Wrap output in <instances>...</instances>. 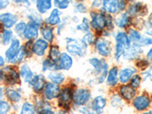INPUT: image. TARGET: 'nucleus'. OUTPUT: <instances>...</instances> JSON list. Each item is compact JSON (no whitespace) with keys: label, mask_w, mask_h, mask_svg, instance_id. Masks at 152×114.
I'll return each instance as SVG.
<instances>
[{"label":"nucleus","mask_w":152,"mask_h":114,"mask_svg":"<svg viewBox=\"0 0 152 114\" xmlns=\"http://www.w3.org/2000/svg\"><path fill=\"white\" fill-rule=\"evenodd\" d=\"M66 48L67 52L72 56L83 57L86 55L88 46L82 40L77 38L67 37L66 39Z\"/></svg>","instance_id":"nucleus-1"},{"label":"nucleus","mask_w":152,"mask_h":114,"mask_svg":"<svg viewBox=\"0 0 152 114\" xmlns=\"http://www.w3.org/2000/svg\"><path fill=\"white\" fill-rule=\"evenodd\" d=\"M91 27L96 31H103L107 28V14L104 12H91Z\"/></svg>","instance_id":"nucleus-2"},{"label":"nucleus","mask_w":152,"mask_h":114,"mask_svg":"<svg viewBox=\"0 0 152 114\" xmlns=\"http://www.w3.org/2000/svg\"><path fill=\"white\" fill-rule=\"evenodd\" d=\"M95 50L103 57H108L112 53L111 42L106 38H97L94 42Z\"/></svg>","instance_id":"nucleus-3"},{"label":"nucleus","mask_w":152,"mask_h":114,"mask_svg":"<svg viewBox=\"0 0 152 114\" xmlns=\"http://www.w3.org/2000/svg\"><path fill=\"white\" fill-rule=\"evenodd\" d=\"M91 94L88 88H78L73 94V101L77 106H84L90 100Z\"/></svg>","instance_id":"nucleus-4"},{"label":"nucleus","mask_w":152,"mask_h":114,"mask_svg":"<svg viewBox=\"0 0 152 114\" xmlns=\"http://www.w3.org/2000/svg\"><path fill=\"white\" fill-rule=\"evenodd\" d=\"M21 47L22 46L21 45V42L18 39H17V38L13 39L9 47L6 50L5 53V59H7L9 63H12V61L17 57L20 50H21Z\"/></svg>","instance_id":"nucleus-5"},{"label":"nucleus","mask_w":152,"mask_h":114,"mask_svg":"<svg viewBox=\"0 0 152 114\" xmlns=\"http://www.w3.org/2000/svg\"><path fill=\"white\" fill-rule=\"evenodd\" d=\"M19 75L14 69L5 67L1 70V80L5 81L9 85H15L19 81Z\"/></svg>","instance_id":"nucleus-6"},{"label":"nucleus","mask_w":152,"mask_h":114,"mask_svg":"<svg viewBox=\"0 0 152 114\" xmlns=\"http://www.w3.org/2000/svg\"><path fill=\"white\" fill-rule=\"evenodd\" d=\"M143 53V50L140 44L134 43L129 48L126 49L123 54V58L126 60H134L138 59Z\"/></svg>","instance_id":"nucleus-7"},{"label":"nucleus","mask_w":152,"mask_h":114,"mask_svg":"<svg viewBox=\"0 0 152 114\" xmlns=\"http://www.w3.org/2000/svg\"><path fill=\"white\" fill-rule=\"evenodd\" d=\"M126 13L131 17H135L137 15L144 16L147 13V8L141 2H136L129 6Z\"/></svg>","instance_id":"nucleus-8"},{"label":"nucleus","mask_w":152,"mask_h":114,"mask_svg":"<svg viewBox=\"0 0 152 114\" xmlns=\"http://www.w3.org/2000/svg\"><path fill=\"white\" fill-rule=\"evenodd\" d=\"M73 100V94L69 88H64L62 89L59 96V107L67 109L70 105V103Z\"/></svg>","instance_id":"nucleus-9"},{"label":"nucleus","mask_w":152,"mask_h":114,"mask_svg":"<svg viewBox=\"0 0 152 114\" xmlns=\"http://www.w3.org/2000/svg\"><path fill=\"white\" fill-rule=\"evenodd\" d=\"M0 21L2 22L4 28L10 29L15 26V24H17L18 17L15 14L6 12V13H2L0 15Z\"/></svg>","instance_id":"nucleus-10"},{"label":"nucleus","mask_w":152,"mask_h":114,"mask_svg":"<svg viewBox=\"0 0 152 114\" xmlns=\"http://www.w3.org/2000/svg\"><path fill=\"white\" fill-rule=\"evenodd\" d=\"M49 48V43L42 38H38L37 40L34 43L33 53L37 56H43L47 49Z\"/></svg>","instance_id":"nucleus-11"},{"label":"nucleus","mask_w":152,"mask_h":114,"mask_svg":"<svg viewBox=\"0 0 152 114\" xmlns=\"http://www.w3.org/2000/svg\"><path fill=\"white\" fill-rule=\"evenodd\" d=\"M60 88L53 83H47L44 88V96L49 100H53L59 96Z\"/></svg>","instance_id":"nucleus-12"},{"label":"nucleus","mask_w":152,"mask_h":114,"mask_svg":"<svg viewBox=\"0 0 152 114\" xmlns=\"http://www.w3.org/2000/svg\"><path fill=\"white\" fill-rule=\"evenodd\" d=\"M151 104V100L147 95H140L135 97L132 101V104L135 109L138 111L147 110Z\"/></svg>","instance_id":"nucleus-13"},{"label":"nucleus","mask_w":152,"mask_h":114,"mask_svg":"<svg viewBox=\"0 0 152 114\" xmlns=\"http://www.w3.org/2000/svg\"><path fill=\"white\" fill-rule=\"evenodd\" d=\"M39 27L37 24L30 21L27 25L24 34V37L28 40H32L36 39L39 35Z\"/></svg>","instance_id":"nucleus-14"},{"label":"nucleus","mask_w":152,"mask_h":114,"mask_svg":"<svg viewBox=\"0 0 152 114\" xmlns=\"http://www.w3.org/2000/svg\"><path fill=\"white\" fill-rule=\"evenodd\" d=\"M58 64H59V69L68 71L73 66L72 57L67 53H62Z\"/></svg>","instance_id":"nucleus-15"},{"label":"nucleus","mask_w":152,"mask_h":114,"mask_svg":"<svg viewBox=\"0 0 152 114\" xmlns=\"http://www.w3.org/2000/svg\"><path fill=\"white\" fill-rule=\"evenodd\" d=\"M119 0H104L102 9L108 14H116L119 11Z\"/></svg>","instance_id":"nucleus-16"},{"label":"nucleus","mask_w":152,"mask_h":114,"mask_svg":"<svg viewBox=\"0 0 152 114\" xmlns=\"http://www.w3.org/2000/svg\"><path fill=\"white\" fill-rule=\"evenodd\" d=\"M61 15L62 12L60 10L58 9H53L52 12H50V15L45 20L46 24L51 25V26H56L59 25L62 22V19H61Z\"/></svg>","instance_id":"nucleus-17"},{"label":"nucleus","mask_w":152,"mask_h":114,"mask_svg":"<svg viewBox=\"0 0 152 114\" xmlns=\"http://www.w3.org/2000/svg\"><path fill=\"white\" fill-rule=\"evenodd\" d=\"M30 85L33 88L34 90L36 92H39L43 90V88L46 86L45 78L42 75H34V78L31 80L29 82Z\"/></svg>","instance_id":"nucleus-18"},{"label":"nucleus","mask_w":152,"mask_h":114,"mask_svg":"<svg viewBox=\"0 0 152 114\" xmlns=\"http://www.w3.org/2000/svg\"><path fill=\"white\" fill-rule=\"evenodd\" d=\"M40 32L43 39L47 40L48 43H52L53 41L55 35H54L53 28L51 25H49L47 24L42 25L40 27Z\"/></svg>","instance_id":"nucleus-19"},{"label":"nucleus","mask_w":152,"mask_h":114,"mask_svg":"<svg viewBox=\"0 0 152 114\" xmlns=\"http://www.w3.org/2000/svg\"><path fill=\"white\" fill-rule=\"evenodd\" d=\"M136 70L132 68H124L121 69L119 72V81L123 84L127 83L133 75L135 74Z\"/></svg>","instance_id":"nucleus-20"},{"label":"nucleus","mask_w":152,"mask_h":114,"mask_svg":"<svg viewBox=\"0 0 152 114\" xmlns=\"http://www.w3.org/2000/svg\"><path fill=\"white\" fill-rule=\"evenodd\" d=\"M106 104H107V100L105 97L103 96H97L92 101L91 108L94 112L100 114L103 112V110L106 107Z\"/></svg>","instance_id":"nucleus-21"},{"label":"nucleus","mask_w":152,"mask_h":114,"mask_svg":"<svg viewBox=\"0 0 152 114\" xmlns=\"http://www.w3.org/2000/svg\"><path fill=\"white\" fill-rule=\"evenodd\" d=\"M115 41H116V43H119L123 45L126 49L129 48L132 46V40L126 32H123V31L118 32L116 34L115 36Z\"/></svg>","instance_id":"nucleus-22"},{"label":"nucleus","mask_w":152,"mask_h":114,"mask_svg":"<svg viewBox=\"0 0 152 114\" xmlns=\"http://www.w3.org/2000/svg\"><path fill=\"white\" fill-rule=\"evenodd\" d=\"M52 0H37L36 9L40 14L43 15L52 9Z\"/></svg>","instance_id":"nucleus-23"},{"label":"nucleus","mask_w":152,"mask_h":114,"mask_svg":"<svg viewBox=\"0 0 152 114\" xmlns=\"http://www.w3.org/2000/svg\"><path fill=\"white\" fill-rule=\"evenodd\" d=\"M132 22L131 16L129 15L127 13H122L117 16L115 20V24L119 28H126L130 25Z\"/></svg>","instance_id":"nucleus-24"},{"label":"nucleus","mask_w":152,"mask_h":114,"mask_svg":"<svg viewBox=\"0 0 152 114\" xmlns=\"http://www.w3.org/2000/svg\"><path fill=\"white\" fill-rule=\"evenodd\" d=\"M119 94L125 100H131L135 97L136 91H135V88L132 86L124 85V86L120 87L119 88Z\"/></svg>","instance_id":"nucleus-25"},{"label":"nucleus","mask_w":152,"mask_h":114,"mask_svg":"<svg viewBox=\"0 0 152 114\" xmlns=\"http://www.w3.org/2000/svg\"><path fill=\"white\" fill-rule=\"evenodd\" d=\"M20 75L23 78L24 81L27 83H29L31 80L34 78V73L31 70V69L30 68V66L28 64H24L22 65L21 68V70H20Z\"/></svg>","instance_id":"nucleus-26"},{"label":"nucleus","mask_w":152,"mask_h":114,"mask_svg":"<svg viewBox=\"0 0 152 114\" xmlns=\"http://www.w3.org/2000/svg\"><path fill=\"white\" fill-rule=\"evenodd\" d=\"M118 78H119L118 69L116 66H115V67L112 68L108 72L107 77V83L110 86H115L118 82Z\"/></svg>","instance_id":"nucleus-27"},{"label":"nucleus","mask_w":152,"mask_h":114,"mask_svg":"<svg viewBox=\"0 0 152 114\" xmlns=\"http://www.w3.org/2000/svg\"><path fill=\"white\" fill-rule=\"evenodd\" d=\"M88 62H89L90 65H91L93 66V68L94 69L95 72L97 73V74H100L101 73L104 66L107 63L106 62L98 59L97 57H92V58L89 59Z\"/></svg>","instance_id":"nucleus-28"},{"label":"nucleus","mask_w":152,"mask_h":114,"mask_svg":"<svg viewBox=\"0 0 152 114\" xmlns=\"http://www.w3.org/2000/svg\"><path fill=\"white\" fill-rule=\"evenodd\" d=\"M47 78L52 83L56 84L57 85L63 83V81H65L64 75L62 74V73L57 72L56 71L51 72L49 73Z\"/></svg>","instance_id":"nucleus-29"},{"label":"nucleus","mask_w":152,"mask_h":114,"mask_svg":"<svg viewBox=\"0 0 152 114\" xmlns=\"http://www.w3.org/2000/svg\"><path fill=\"white\" fill-rule=\"evenodd\" d=\"M58 71L59 70V66L58 63L53 62L50 59H46L42 62V71Z\"/></svg>","instance_id":"nucleus-30"},{"label":"nucleus","mask_w":152,"mask_h":114,"mask_svg":"<svg viewBox=\"0 0 152 114\" xmlns=\"http://www.w3.org/2000/svg\"><path fill=\"white\" fill-rule=\"evenodd\" d=\"M12 40H13V32L10 29L4 28L2 31V37H1L2 45L7 46L11 44Z\"/></svg>","instance_id":"nucleus-31"},{"label":"nucleus","mask_w":152,"mask_h":114,"mask_svg":"<svg viewBox=\"0 0 152 114\" xmlns=\"http://www.w3.org/2000/svg\"><path fill=\"white\" fill-rule=\"evenodd\" d=\"M61 52L59 50V47L57 45H52L50 48V51H49L48 57L49 59H50L53 62L58 63L59 60V58L61 56Z\"/></svg>","instance_id":"nucleus-32"},{"label":"nucleus","mask_w":152,"mask_h":114,"mask_svg":"<svg viewBox=\"0 0 152 114\" xmlns=\"http://www.w3.org/2000/svg\"><path fill=\"white\" fill-rule=\"evenodd\" d=\"M5 95L7 96L9 100H10L12 102L14 103L19 102L21 98V94L18 92L17 91L14 90V89H8L5 91Z\"/></svg>","instance_id":"nucleus-33"},{"label":"nucleus","mask_w":152,"mask_h":114,"mask_svg":"<svg viewBox=\"0 0 152 114\" xmlns=\"http://www.w3.org/2000/svg\"><path fill=\"white\" fill-rule=\"evenodd\" d=\"M129 36L132 41H133L135 43H140V41L143 38L140 32L137 31V30L134 29V28H132V29L129 30Z\"/></svg>","instance_id":"nucleus-34"},{"label":"nucleus","mask_w":152,"mask_h":114,"mask_svg":"<svg viewBox=\"0 0 152 114\" xmlns=\"http://www.w3.org/2000/svg\"><path fill=\"white\" fill-rule=\"evenodd\" d=\"M91 28V23L89 22V20H88L87 18H84L82 19V21H81V24H78L77 27H76V29L78 31H82V32H89Z\"/></svg>","instance_id":"nucleus-35"},{"label":"nucleus","mask_w":152,"mask_h":114,"mask_svg":"<svg viewBox=\"0 0 152 114\" xmlns=\"http://www.w3.org/2000/svg\"><path fill=\"white\" fill-rule=\"evenodd\" d=\"M27 25H28V24L23 21H19L18 23H17L15 24V31L16 32V34L19 37H24V31L26 29Z\"/></svg>","instance_id":"nucleus-36"},{"label":"nucleus","mask_w":152,"mask_h":114,"mask_svg":"<svg viewBox=\"0 0 152 114\" xmlns=\"http://www.w3.org/2000/svg\"><path fill=\"white\" fill-rule=\"evenodd\" d=\"M20 114H35L34 106L29 102H25L21 107Z\"/></svg>","instance_id":"nucleus-37"},{"label":"nucleus","mask_w":152,"mask_h":114,"mask_svg":"<svg viewBox=\"0 0 152 114\" xmlns=\"http://www.w3.org/2000/svg\"><path fill=\"white\" fill-rule=\"evenodd\" d=\"M70 1L71 0H53V4L55 7L59 10H65L69 8Z\"/></svg>","instance_id":"nucleus-38"},{"label":"nucleus","mask_w":152,"mask_h":114,"mask_svg":"<svg viewBox=\"0 0 152 114\" xmlns=\"http://www.w3.org/2000/svg\"><path fill=\"white\" fill-rule=\"evenodd\" d=\"M126 50V48L123 45L119 44V43H116V46H115V59L116 60H119V59L122 56H123V54H124Z\"/></svg>","instance_id":"nucleus-39"},{"label":"nucleus","mask_w":152,"mask_h":114,"mask_svg":"<svg viewBox=\"0 0 152 114\" xmlns=\"http://www.w3.org/2000/svg\"><path fill=\"white\" fill-rule=\"evenodd\" d=\"M28 18L31 22L37 24L38 26H40V25H41V23L43 22V19H42L41 16H40L39 14H36V13H31V14L28 15Z\"/></svg>","instance_id":"nucleus-40"},{"label":"nucleus","mask_w":152,"mask_h":114,"mask_svg":"<svg viewBox=\"0 0 152 114\" xmlns=\"http://www.w3.org/2000/svg\"><path fill=\"white\" fill-rule=\"evenodd\" d=\"M33 45L34 43L32 42V40H28L25 43V44H24L23 46V49H24V54H25V56L30 57L33 53Z\"/></svg>","instance_id":"nucleus-41"},{"label":"nucleus","mask_w":152,"mask_h":114,"mask_svg":"<svg viewBox=\"0 0 152 114\" xmlns=\"http://www.w3.org/2000/svg\"><path fill=\"white\" fill-rule=\"evenodd\" d=\"M81 40H83L84 43H85L87 46L91 45V44H93L95 42L94 36L93 34L91 33V32H87V33L84 35Z\"/></svg>","instance_id":"nucleus-42"},{"label":"nucleus","mask_w":152,"mask_h":114,"mask_svg":"<svg viewBox=\"0 0 152 114\" xmlns=\"http://www.w3.org/2000/svg\"><path fill=\"white\" fill-rule=\"evenodd\" d=\"M142 82V78L138 75H133L132 78H131V86L134 88H138L141 85Z\"/></svg>","instance_id":"nucleus-43"},{"label":"nucleus","mask_w":152,"mask_h":114,"mask_svg":"<svg viewBox=\"0 0 152 114\" xmlns=\"http://www.w3.org/2000/svg\"><path fill=\"white\" fill-rule=\"evenodd\" d=\"M10 110V105L8 102L1 100L0 103V114H7Z\"/></svg>","instance_id":"nucleus-44"},{"label":"nucleus","mask_w":152,"mask_h":114,"mask_svg":"<svg viewBox=\"0 0 152 114\" xmlns=\"http://www.w3.org/2000/svg\"><path fill=\"white\" fill-rule=\"evenodd\" d=\"M136 65L138 69H142V70H145L148 66V62L146 59H141L139 62H137Z\"/></svg>","instance_id":"nucleus-45"},{"label":"nucleus","mask_w":152,"mask_h":114,"mask_svg":"<svg viewBox=\"0 0 152 114\" xmlns=\"http://www.w3.org/2000/svg\"><path fill=\"white\" fill-rule=\"evenodd\" d=\"M75 11L79 13H85L87 12L88 9H87L86 6L84 5L83 3H78L75 5Z\"/></svg>","instance_id":"nucleus-46"},{"label":"nucleus","mask_w":152,"mask_h":114,"mask_svg":"<svg viewBox=\"0 0 152 114\" xmlns=\"http://www.w3.org/2000/svg\"><path fill=\"white\" fill-rule=\"evenodd\" d=\"M138 44H140L142 47V46H145L146 47V46L152 45V37H143Z\"/></svg>","instance_id":"nucleus-47"},{"label":"nucleus","mask_w":152,"mask_h":114,"mask_svg":"<svg viewBox=\"0 0 152 114\" xmlns=\"http://www.w3.org/2000/svg\"><path fill=\"white\" fill-rule=\"evenodd\" d=\"M10 2L9 0H0V9H5V8L8 7Z\"/></svg>","instance_id":"nucleus-48"},{"label":"nucleus","mask_w":152,"mask_h":114,"mask_svg":"<svg viewBox=\"0 0 152 114\" xmlns=\"http://www.w3.org/2000/svg\"><path fill=\"white\" fill-rule=\"evenodd\" d=\"M103 1L104 0H94L92 2V7L96 9V8L100 7L103 5Z\"/></svg>","instance_id":"nucleus-49"},{"label":"nucleus","mask_w":152,"mask_h":114,"mask_svg":"<svg viewBox=\"0 0 152 114\" xmlns=\"http://www.w3.org/2000/svg\"><path fill=\"white\" fill-rule=\"evenodd\" d=\"M125 0H119V11H124L126 8V3Z\"/></svg>","instance_id":"nucleus-50"},{"label":"nucleus","mask_w":152,"mask_h":114,"mask_svg":"<svg viewBox=\"0 0 152 114\" xmlns=\"http://www.w3.org/2000/svg\"><path fill=\"white\" fill-rule=\"evenodd\" d=\"M39 114H56L55 112L50 110V108H46L39 111Z\"/></svg>","instance_id":"nucleus-51"},{"label":"nucleus","mask_w":152,"mask_h":114,"mask_svg":"<svg viewBox=\"0 0 152 114\" xmlns=\"http://www.w3.org/2000/svg\"><path fill=\"white\" fill-rule=\"evenodd\" d=\"M81 111L82 113L84 114H95L94 113V111L92 110H91L89 108H88V107H83L82 109H81Z\"/></svg>","instance_id":"nucleus-52"},{"label":"nucleus","mask_w":152,"mask_h":114,"mask_svg":"<svg viewBox=\"0 0 152 114\" xmlns=\"http://www.w3.org/2000/svg\"><path fill=\"white\" fill-rule=\"evenodd\" d=\"M145 34L148 35L149 37H152V27L149 26L145 31Z\"/></svg>","instance_id":"nucleus-53"},{"label":"nucleus","mask_w":152,"mask_h":114,"mask_svg":"<svg viewBox=\"0 0 152 114\" xmlns=\"http://www.w3.org/2000/svg\"><path fill=\"white\" fill-rule=\"evenodd\" d=\"M147 58L148 59H150L151 61H152V47L148 50V52Z\"/></svg>","instance_id":"nucleus-54"},{"label":"nucleus","mask_w":152,"mask_h":114,"mask_svg":"<svg viewBox=\"0 0 152 114\" xmlns=\"http://www.w3.org/2000/svg\"><path fill=\"white\" fill-rule=\"evenodd\" d=\"M148 24L149 26L152 27V12L150 14V15H149L148 17Z\"/></svg>","instance_id":"nucleus-55"},{"label":"nucleus","mask_w":152,"mask_h":114,"mask_svg":"<svg viewBox=\"0 0 152 114\" xmlns=\"http://www.w3.org/2000/svg\"><path fill=\"white\" fill-rule=\"evenodd\" d=\"M5 64V60L3 59V56H0V66H3Z\"/></svg>","instance_id":"nucleus-56"},{"label":"nucleus","mask_w":152,"mask_h":114,"mask_svg":"<svg viewBox=\"0 0 152 114\" xmlns=\"http://www.w3.org/2000/svg\"><path fill=\"white\" fill-rule=\"evenodd\" d=\"M142 114H152V111H148V112H145Z\"/></svg>","instance_id":"nucleus-57"},{"label":"nucleus","mask_w":152,"mask_h":114,"mask_svg":"<svg viewBox=\"0 0 152 114\" xmlns=\"http://www.w3.org/2000/svg\"><path fill=\"white\" fill-rule=\"evenodd\" d=\"M126 2H132V1H133V0H125Z\"/></svg>","instance_id":"nucleus-58"},{"label":"nucleus","mask_w":152,"mask_h":114,"mask_svg":"<svg viewBox=\"0 0 152 114\" xmlns=\"http://www.w3.org/2000/svg\"><path fill=\"white\" fill-rule=\"evenodd\" d=\"M80 1H85V0H80Z\"/></svg>","instance_id":"nucleus-59"}]
</instances>
